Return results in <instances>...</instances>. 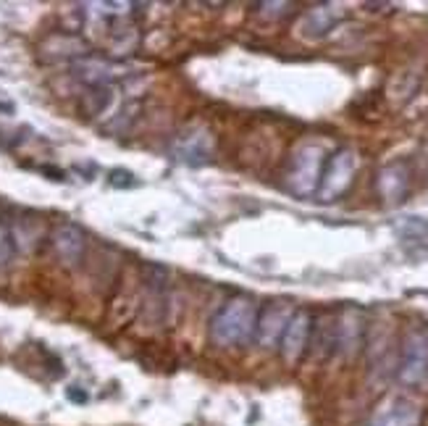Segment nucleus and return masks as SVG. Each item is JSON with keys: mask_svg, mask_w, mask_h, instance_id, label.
<instances>
[{"mask_svg": "<svg viewBox=\"0 0 428 426\" xmlns=\"http://www.w3.org/2000/svg\"><path fill=\"white\" fill-rule=\"evenodd\" d=\"M53 245H55V253L61 255V261L74 266L84 258L87 240H84V232L77 224H58L53 232Z\"/></svg>", "mask_w": 428, "mask_h": 426, "instance_id": "nucleus-10", "label": "nucleus"}, {"mask_svg": "<svg viewBox=\"0 0 428 426\" xmlns=\"http://www.w3.org/2000/svg\"><path fill=\"white\" fill-rule=\"evenodd\" d=\"M66 398L71 400V402H87V392L79 389V387H68L66 389Z\"/></svg>", "mask_w": 428, "mask_h": 426, "instance_id": "nucleus-15", "label": "nucleus"}, {"mask_svg": "<svg viewBox=\"0 0 428 426\" xmlns=\"http://www.w3.org/2000/svg\"><path fill=\"white\" fill-rule=\"evenodd\" d=\"M342 16H344V11L339 6H331V3L313 6L310 11L302 16V21H299V35L308 37V40H321L342 21Z\"/></svg>", "mask_w": 428, "mask_h": 426, "instance_id": "nucleus-8", "label": "nucleus"}, {"mask_svg": "<svg viewBox=\"0 0 428 426\" xmlns=\"http://www.w3.org/2000/svg\"><path fill=\"white\" fill-rule=\"evenodd\" d=\"M174 158L187 166H205L213 158V140L208 132H189L182 134L174 147H171Z\"/></svg>", "mask_w": 428, "mask_h": 426, "instance_id": "nucleus-7", "label": "nucleus"}, {"mask_svg": "<svg viewBox=\"0 0 428 426\" xmlns=\"http://www.w3.org/2000/svg\"><path fill=\"white\" fill-rule=\"evenodd\" d=\"M258 306L250 297H234L210 319V342L218 347L245 345L255 337Z\"/></svg>", "mask_w": 428, "mask_h": 426, "instance_id": "nucleus-1", "label": "nucleus"}, {"mask_svg": "<svg viewBox=\"0 0 428 426\" xmlns=\"http://www.w3.org/2000/svg\"><path fill=\"white\" fill-rule=\"evenodd\" d=\"M310 332H313V319L308 311H295L292 313V319L286 324L284 334H281V358L289 363V366H295L302 355H305V350H308V342H310Z\"/></svg>", "mask_w": 428, "mask_h": 426, "instance_id": "nucleus-6", "label": "nucleus"}, {"mask_svg": "<svg viewBox=\"0 0 428 426\" xmlns=\"http://www.w3.org/2000/svg\"><path fill=\"white\" fill-rule=\"evenodd\" d=\"M108 182H111V187H118V189H129V187H137L134 174L127 172V169H113V172H111V176H108Z\"/></svg>", "mask_w": 428, "mask_h": 426, "instance_id": "nucleus-14", "label": "nucleus"}, {"mask_svg": "<svg viewBox=\"0 0 428 426\" xmlns=\"http://www.w3.org/2000/svg\"><path fill=\"white\" fill-rule=\"evenodd\" d=\"M371 426H420V408L410 400L394 398L378 408Z\"/></svg>", "mask_w": 428, "mask_h": 426, "instance_id": "nucleus-9", "label": "nucleus"}, {"mask_svg": "<svg viewBox=\"0 0 428 426\" xmlns=\"http://www.w3.org/2000/svg\"><path fill=\"white\" fill-rule=\"evenodd\" d=\"M357 153L352 147H339L337 153H331V158L324 163V174H321V182L315 195L321 203H334L339 200L347 189H350L355 172H357Z\"/></svg>", "mask_w": 428, "mask_h": 426, "instance_id": "nucleus-3", "label": "nucleus"}, {"mask_svg": "<svg viewBox=\"0 0 428 426\" xmlns=\"http://www.w3.org/2000/svg\"><path fill=\"white\" fill-rule=\"evenodd\" d=\"M324 163H326V150L315 142L302 145L292 156L289 163V172H286V189L295 192L297 198H310L318 189L321 182V174H324Z\"/></svg>", "mask_w": 428, "mask_h": 426, "instance_id": "nucleus-2", "label": "nucleus"}, {"mask_svg": "<svg viewBox=\"0 0 428 426\" xmlns=\"http://www.w3.org/2000/svg\"><path fill=\"white\" fill-rule=\"evenodd\" d=\"M16 253V242H13V232L6 224H0V268H6L13 261Z\"/></svg>", "mask_w": 428, "mask_h": 426, "instance_id": "nucleus-12", "label": "nucleus"}, {"mask_svg": "<svg viewBox=\"0 0 428 426\" xmlns=\"http://www.w3.org/2000/svg\"><path fill=\"white\" fill-rule=\"evenodd\" d=\"M407 189H410V172H407L404 163H389L384 172L378 174V192L391 205L402 203Z\"/></svg>", "mask_w": 428, "mask_h": 426, "instance_id": "nucleus-11", "label": "nucleus"}, {"mask_svg": "<svg viewBox=\"0 0 428 426\" xmlns=\"http://www.w3.org/2000/svg\"><path fill=\"white\" fill-rule=\"evenodd\" d=\"M255 8H258V14L268 16V19H279V16L289 14V11L295 8V3H281V0H276V3H258Z\"/></svg>", "mask_w": 428, "mask_h": 426, "instance_id": "nucleus-13", "label": "nucleus"}, {"mask_svg": "<svg viewBox=\"0 0 428 426\" xmlns=\"http://www.w3.org/2000/svg\"><path fill=\"white\" fill-rule=\"evenodd\" d=\"M295 308L289 300H273L268 306L258 311V324H255V340L260 347H273L276 342H281L286 324L292 319Z\"/></svg>", "mask_w": 428, "mask_h": 426, "instance_id": "nucleus-5", "label": "nucleus"}, {"mask_svg": "<svg viewBox=\"0 0 428 426\" xmlns=\"http://www.w3.org/2000/svg\"><path fill=\"white\" fill-rule=\"evenodd\" d=\"M397 376L404 387H418L428 379V332H423V329L407 332L402 342Z\"/></svg>", "mask_w": 428, "mask_h": 426, "instance_id": "nucleus-4", "label": "nucleus"}]
</instances>
